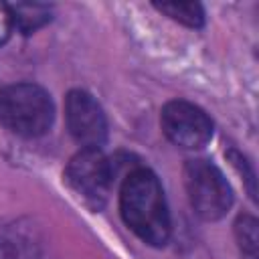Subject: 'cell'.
<instances>
[{
  "instance_id": "cell-1",
  "label": "cell",
  "mask_w": 259,
  "mask_h": 259,
  "mask_svg": "<svg viewBox=\"0 0 259 259\" xmlns=\"http://www.w3.org/2000/svg\"><path fill=\"white\" fill-rule=\"evenodd\" d=\"M119 210L123 223L148 245L162 247L170 237V212L156 174L134 168L121 182Z\"/></svg>"
},
{
  "instance_id": "cell-2",
  "label": "cell",
  "mask_w": 259,
  "mask_h": 259,
  "mask_svg": "<svg viewBox=\"0 0 259 259\" xmlns=\"http://www.w3.org/2000/svg\"><path fill=\"white\" fill-rule=\"evenodd\" d=\"M55 119L51 95L34 83H14L0 89V121L16 136L38 138Z\"/></svg>"
},
{
  "instance_id": "cell-3",
  "label": "cell",
  "mask_w": 259,
  "mask_h": 259,
  "mask_svg": "<svg viewBox=\"0 0 259 259\" xmlns=\"http://www.w3.org/2000/svg\"><path fill=\"white\" fill-rule=\"evenodd\" d=\"M184 186L194 212L204 221H217L233 204V190L223 172L204 158L184 164Z\"/></svg>"
},
{
  "instance_id": "cell-4",
  "label": "cell",
  "mask_w": 259,
  "mask_h": 259,
  "mask_svg": "<svg viewBox=\"0 0 259 259\" xmlns=\"http://www.w3.org/2000/svg\"><path fill=\"white\" fill-rule=\"evenodd\" d=\"M113 174L115 170L111 162L99 150L81 148L67 164L65 180L85 204L91 208H101L107 200Z\"/></svg>"
},
{
  "instance_id": "cell-5",
  "label": "cell",
  "mask_w": 259,
  "mask_h": 259,
  "mask_svg": "<svg viewBox=\"0 0 259 259\" xmlns=\"http://www.w3.org/2000/svg\"><path fill=\"white\" fill-rule=\"evenodd\" d=\"M160 123L166 138L184 150H198L212 138L210 117L190 101H168L162 109Z\"/></svg>"
},
{
  "instance_id": "cell-6",
  "label": "cell",
  "mask_w": 259,
  "mask_h": 259,
  "mask_svg": "<svg viewBox=\"0 0 259 259\" xmlns=\"http://www.w3.org/2000/svg\"><path fill=\"white\" fill-rule=\"evenodd\" d=\"M67 127L81 148L99 150L107 140V119L97 99L85 89H73L65 99Z\"/></svg>"
},
{
  "instance_id": "cell-7",
  "label": "cell",
  "mask_w": 259,
  "mask_h": 259,
  "mask_svg": "<svg viewBox=\"0 0 259 259\" xmlns=\"http://www.w3.org/2000/svg\"><path fill=\"white\" fill-rule=\"evenodd\" d=\"M12 22L22 34H30L51 20V6L38 2H16L10 6Z\"/></svg>"
},
{
  "instance_id": "cell-8",
  "label": "cell",
  "mask_w": 259,
  "mask_h": 259,
  "mask_svg": "<svg viewBox=\"0 0 259 259\" xmlns=\"http://www.w3.org/2000/svg\"><path fill=\"white\" fill-rule=\"evenodd\" d=\"M156 8L166 16H170L172 20L190 28H198L204 22V10L198 2H162L156 4Z\"/></svg>"
},
{
  "instance_id": "cell-9",
  "label": "cell",
  "mask_w": 259,
  "mask_h": 259,
  "mask_svg": "<svg viewBox=\"0 0 259 259\" xmlns=\"http://www.w3.org/2000/svg\"><path fill=\"white\" fill-rule=\"evenodd\" d=\"M235 235L241 249L249 253V257L253 259L257 251V221L249 214H241L235 223Z\"/></svg>"
},
{
  "instance_id": "cell-10",
  "label": "cell",
  "mask_w": 259,
  "mask_h": 259,
  "mask_svg": "<svg viewBox=\"0 0 259 259\" xmlns=\"http://www.w3.org/2000/svg\"><path fill=\"white\" fill-rule=\"evenodd\" d=\"M12 28H14V22H12V14H10V6L0 2V45L8 40Z\"/></svg>"
}]
</instances>
